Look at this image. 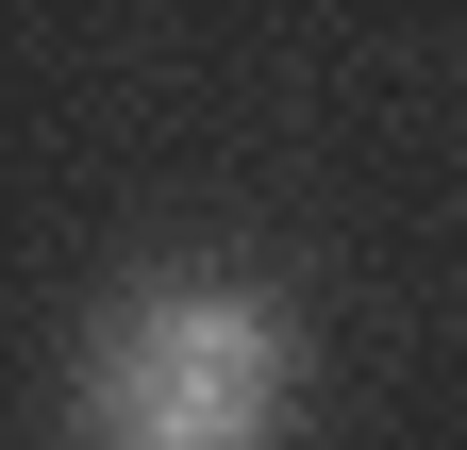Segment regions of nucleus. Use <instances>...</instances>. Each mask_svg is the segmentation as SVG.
Wrapping results in <instances>:
<instances>
[{
	"mask_svg": "<svg viewBox=\"0 0 467 450\" xmlns=\"http://www.w3.org/2000/svg\"><path fill=\"white\" fill-rule=\"evenodd\" d=\"M301 333L267 284H134L84 333V434L100 450H284Z\"/></svg>",
	"mask_w": 467,
	"mask_h": 450,
	"instance_id": "obj_1",
	"label": "nucleus"
}]
</instances>
